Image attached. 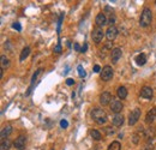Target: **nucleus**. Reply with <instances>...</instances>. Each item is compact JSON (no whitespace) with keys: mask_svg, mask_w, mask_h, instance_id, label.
I'll return each instance as SVG.
<instances>
[{"mask_svg":"<svg viewBox=\"0 0 156 150\" xmlns=\"http://www.w3.org/2000/svg\"><path fill=\"white\" fill-rule=\"evenodd\" d=\"M91 119L99 124V125H102V124H105L107 121V114H106V112L101 109V108H94L91 110Z\"/></svg>","mask_w":156,"mask_h":150,"instance_id":"nucleus-1","label":"nucleus"},{"mask_svg":"<svg viewBox=\"0 0 156 150\" xmlns=\"http://www.w3.org/2000/svg\"><path fill=\"white\" fill-rule=\"evenodd\" d=\"M151 19H152V13H151V10L149 7H145L143 10L142 15H140V18H139V25L145 28L148 25H150L151 23Z\"/></svg>","mask_w":156,"mask_h":150,"instance_id":"nucleus-2","label":"nucleus"},{"mask_svg":"<svg viewBox=\"0 0 156 150\" xmlns=\"http://www.w3.org/2000/svg\"><path fill=\"white\" fill-rule=\"evenodd\" d=\"M113 74H114V72H113V69H112V66H109V65H106L105 67L102 69V71H101L100 78H101L103 82H108V81H111V79L113 78Z\"/></svg>","mask_w":156,"mask_h":150,"instance_id":"nucleus-3","label":"nucleus"},{"mask_svg":"<svg viewBox=\"0 0 156 150\" xmlns=\"http://www.w3.org/2000/svg\"><path fill=\"white\" fill-rule=\"evenodd\" d=\"M105 35H106V33L102 30V28H95V29L93 30V33H91L93 41H94V42H96V43L101 42V41H102V39L105 37Z\"/></svg>","mask_w":156,"mask_h":150,"instance_id":"nucleus-4","label":"nucleus"},{"mask_svg":"<svg viewBox=\"0 0 156 150\" xmlns=\"http://www.w3.org/2000/svg\"><path fill=\"white\" fill-rule=\"evenodd\" d=\"M140 118V109L139 108H135L128 115V124L130 125H135Z\"/></svg>","mask_w":156,"mask_h":150,"instance_id":"nucleus-5","label":"nucleus"},{"mask_svg":"<svg viewBox=\"0 0 156 150\" xmlns=\"http://www.w3.org/2000/svg\"><path fill=\"white\" fill-rule=\"evenodd\" d=\"M111 110L112 112H114L115 114H119L120 112L123 110V108H124V105L121 103V101H119V100H112V102H111Z\"/></svg>","mask_w":156,"mask_h":150,"instance_id":"nucleus-6","label":"nucleus"},{"mask_svg":"<svg viewBox=\"0 0 156 150\" xmlns=\"http://www.w3.org/2000/svg\"><path fill=\"white\" fill-rule=\"evenodd\" d=\"M112 100H113V96H112V94L108 93V91H105V93H102V94L100 95V103H101L102 106L111 105Z\"/></svg>","mask_w":156,"mask_h":150,"instance_id":"nucleus-7","label":"nucleus"},{"mask_svg":"<svg viewBox=\"0 0 156 150\" xmlns=\"http://www.w3.org/2000/svg\"><path fill=\"white\" fill-rule=\"evenodd\" d=\"M25 144H27V137L25 136H19L13 143L15 148L18 149V150H23L25 148Z\"/></svg>","mask_w":156,"mask_h":150,"instance_id":"nucleus-8","label":"nucleus"},{"mask_svg":"<svg viewBox=\"0 0 156 150\" xmlns=\"http://www.w3.org/2000/svg\"><path fill=\"white\" fill-rule=\"evenodd\" d=\"M118 36V29H116L114 25L113 27H109L106 31V37H107V40L111 42L113 40H115V37Z\"/></svg>","mask_w":156,"mask_h":150,"instance_id":"nucleus-9","label":"nucleus"},{"mask_svg":"<svg viewBox=\"0 0 156 150\" xmlns=\"http://www.w3.org/2000/svg\"><path fill=\"white\" fill-rule=\"evenodd\" d=\"M121 49L120 48H113L112 49V53H111V58H112V61H113V64H116L118 62V60L121 58Z\"/></svg>","mask_w":156,"mask_h":150,"instance_id":"nucleus-10","label":"nucleus"},{"mask_svg":"<svg viewBox=\"0 0 156 150\" xmlns=\"http://www.w3.org/2000/svg\"><path fill=\"white\" fill-rule=\"evenodd\" d=\"M140 97H144V98H148L150 100L152 97V89L150 88V86H143V88L140 89Z\"/></svg>","mask_w":156,"mask_h":150,"instance_id":"nucleus-11","label":"nucleus"},{"mask_svg":"<svg viewBox=\"0 0 156 150\" xmlns=\"http://www.w3.org/2000/svg\"><path fill=\"white\" fill-rule=\"evenodd\" d=\"M95 23H96V25L97 28H102L103 25H106L107 24V18L105 16V13H99L95 18Z\"/></svg>","mask_w":156,"mask_h":150,"instance_id":"nucleus-12","label":"nucleus"},{"mask_svg":"<svg viewBox=\"0 0 156 150\" xmlns=\"http://www.w3.org/2000/svg\"><path fill=\"white\" fill-rule=\"evenodd\" d=\"M11 133H12V126H11V125H6V126L3 127L1 132H0V138H1V141H4Z\"/></svg>","mask_w":156,"mask_h":150,"instance_id":"nucleus-13","label":"nucleus"},{"mask_svg":"<svg viewBox=\"0 0 156 150\" xmlns=\"http://www.w3.org/2000/svg\"><path fill=\"white\" fill-rule=\"evenodd\" d=\"M155 119H156V107L151 108V109L148 112V113H147V115H145V122L151 124Z\"/></svg>","mask_w":156,"mask_h":150,"instance_id":"nucleus-14","label":"nucleus"},{"mask_svg":"<svg viewBox=\"0 0 156 150\" xmlns=\"http://www.w3.org/2000/svg\"><path fill=\"white\" fill-rule=\"evenodd\" d=\"M112 122H113V125L114 126H121V125L124 124V115L123 114H115L113 118H112Z\"/></svg>","mask_w":156,"mask_h":150,"instance_id":"nucleus-15","label":"nucleus"},{"mask_svg":"<svg viewBox=\"0 0 156 150\" xmlns=\"http://www.w3.org/2000/svg\"><path fill=\"white\" fill-rule=\"evenodd\" d=\"M41 71H42L41 69H38V70H36V72L34 73V76H33V78H31V84H30L29 89H28V91H27V94H25V95H29V94L31 93V89H33V86H34V84H35V81L37 79V76L41 73Z\"/></svg>","mask_w":156,"mask_h":150,"instance_id":"nucleus-16","label":"nucleus"},{"mask_svg":"<svg viewBox=\"0 0 156 150\" xmlns=\"http://www.w3.org/2000/svg\"><path fill=\"white\" fill-rule=\"evenodd\" d=\"M136 62H137V65H139V66H143L147 62V57H145V54L144 53H140V54H138L137 57H136Z\"/></svg>","mask_w":156,"mask_h":150,"instance_id":"nucleus-17","label":"nucleus"},{"mask_svg":"<svg viewBox=\"0 0 156 150\" xmlns=\"http://www.w3.org/2000/svg\"><path fill=\"white\" fill-rule=\"evenodd\" d=\"M116 94H118V97L119 98H121V100H124V98H126V96H127V89L125 88V86H119L118 88V90H116Z\"/></svg>","mask_w":156,"mask_h":150,"instance_id":"nucleus-18","label":"nucleus"},{"mask_svg":"<svg viewBox=\"0 0 156 150\" xmlns=\"http://www.w3.org/2000/svg\"><path fill=\"white\" fill-rule=\"evenodd\" d=\"M0 65H1V70H5L10 66V60L6 55H1V58H0Z\"/></svg>","mask_w":156,"mask_h":150,"instance_id":"nucleus-19","label":"nucleus"},{"mask_svg":"<svg viewBox=\"0 0 156 150\" xmlns=\"http://www.w3.org/2000/svg\"><path fill=\"white\" fill-rule=\"evenodd\" d=\"M30 54V47H24L22 49V52H21V57H19V60L23 61L28 58V55Z\"/></svg>","mask_w":156,"mask_h":150,"instance_id":"nucleus-20","label":"nucleus"},{"mask_svg":"<svg viewBox=\"0 0 156 150\" xmlns=\"http://www.w3.org/2000/svg\"><path fill=\"white\" fill-rule=\"evenodd\" d=\"M144 136H145V138H148V139H152L154 136H155V130L152 127H149V129L144 130Z\"/></svg>","mask_w":156,"mask_h":150,"instance_id":"nucleus-21","label":"nucleus"},{"mask_svg":"<svg viewBox=\"0 0 156 150\" xmlns=\"http://www.w3.org/2000/svg\"><path fill=\"white\" fill-rule=\"evenodd\" d=\"M11 144H12V143H11L10 138H6V139L1 141V145H0V148H1V150H10Z\"/></svg>","mask_w":156,"mask_h":150,"instance_id":"nucleus-22","label":"nucleus"},{"mask_svg":"<svg viewBox=\"0 0 156 150\" xmlns=\"http://www.w3.org/2000/svg\"><path fill=\"white\" fill-rule=\"evenodd\" d=\"M120 149H121V144H120V142H118V141L112 142V143L109 144V146H108V150H120Z\"/></svg>","mask_w":156,"mask_h":150,"instance_id":"nucleus-23","label":"nucleus"},{"mask_svg":"<svg viewBox=\"0 0 156 150\" xmlns=\"http://www.w3.org/2000/svg\"><path fill=\"white\" fill-rule=\"evenodd\" d=\"M90 136H91V138L95 139V141H100L102 138L100 131H97V130H91L90 131Z\"/></svg>","mask_w":156,"mask_h":150,"instance_id":"nucleus-24","label":"nucleus"},{"mask_svg":"<svg viewBox=\"0 0 156 150\" xmlns=\"http://www.w3.org/2000/svg\"><path fill=\"white\" fill-rule=\"evenodd\" d=\"M77 70H78V74H79V77H85V71H84L82 65H78Z\"/></svg>","mask_w":156,"mask_h":150,"instance_id":"nucleus-25","label":"nucleus"},{"mask_svg":"<svg viewBox=\"0 0 156 150\" xmlns=\"http://www.w3.org/2000/svg\"><path fill=\"white\" fill-rule=\"evenodd\" d=\"M105 131H106V133H107V136H113V134L115 133V131H114V129H112L111 126H108V127H106V129H105Z\"/></svg>","mask_w":156,"mask_h":150,"instance_id":"nucleus-26","label":"nucleus"},{"mask_svg":"<svg viewBox=\"0 0 156 150\" xmlns=\"http://www.w3.org/2000/svg\"><path fill=\"white\" fill-rule=\"evenodd\" d=\"M132 142L135 144H138L139 143V136H138V133H133V136H132Z\"/></svg>","mask_w":156,"mask_h":150,"instance_id":"nucleus-27","label":"nucleus"},{"mask_svg":"<svg viewBox=\"0 0 156 150\" xmlns=\"http://www.w3.org/2000/svg\"><path fill=\"white\" fill-rule=\"evenodd\" d=\"M12 28H13V29H16L17 31H21V30H22V25H21L19 23H17V22L12 24Z\"/></svg>","mask_w":156,"mask_h":150,"instance_id":"nucleus-28","label":"nucleus"},{"mask_svg":"<svg viewBox=\"0 0 156 150\" xmlns=\"http://www.w3.org/2000/svg\"><path fill=\"white\" fill-rule=\"evenodd\" d=\"M60 126H61L62 129H66V127L69 126V122H67V120H65V119H62V120L60 121Z\"/></svg>","mask_w":156,"mask_h":150,"instance_id":"nucleus-29","label":"nucleus"},{"mask_svg":"<svg viewBox=\"0 0 156 150\" xmlns=\"http://www.w3.org/2000/svg\"><path fill=\"white\" fill-rule=\"evenodd\" d=\"M62 19H64V13H61V15H60V17H59V21H58V31H60V27H61Z\"/></svg>","mask_w":156,"mask_h":150,"instance_id":"nucleus-30","label":"nucleus"},{"mask_svg":"<svg viewBox=\"0 0 156 150\" xmlns=\"http://www.w3.org/2000/svg\"><path fill=\"white\" fill-rule=\"evenodd\" d=\"M54 52H57V53H61V46H60V43H58V45L54 47Z\"/></svg>","mask_w":156,"mask_h":150,"instance_id":"nucleus-31","label":"nucleus"},{"mask_svg":"<svg viewBox=\"0 0 156 150\" xmlns=\"http://www.w3.org/2000/svg\"><path fill=\"white\" fill-rule=\"evenodd\" d=\"M66 84H67V85H73V84H74V81H73L72 78H67V79H66Z\"/></svg>","mask_w":156,"mask_h":150,"instance_id":"nucleus-32","label":"nucleus"},{"mask_svg":"<svg viewBox=\"0 0 156 150\" xmlns=\"http://www.w3.org/2000/svg\"><path fill=\"white\" fill-rule=\"evenodd\" d=\"M73 48H74V51H77V52H81V46L78 45V43H74V46H73Z\"/></svg>","mask_w":156,"mask_h":150,"instance_id":"nucleus-33","label":"nucleus"},{"mask_svg":"<svg viewBox=\"0 0 156 150\" xmlns=\"http://www.w3.org/2000/svg\"><path fill=\"white\" fill-rule=\"evenodd\" d=\"M87 49H88V45L84 43V46H83L82 49H81V53H85V52H87Z\"/></svg>","mask_w":156,"mask_h":150,"instance_id":"nucleus-34","label":"nucleus"},{"mask_svg":"<svg viewBox=\"0 0 156 150\" xmlns=\"http://www.w3.org/2000/svg\"><path fill=\"white\" fill-rule=\"evenodd\" d=\"M102 70H101V67L99 66V65H95L94 66V72H101Z\"/></svg>","mask_w":156,"mask_h":150,"instance_id":"nucleus-35","label":"nucleus"},{"mask_svg":"<svg viewBox=\"0 0 156 150\" xmlns=\"http://www.w3.org/2000/svg\"><path fill=\"white\" fill-rule=\"evenodd\" d=\"M114 21H115L114 16H113V17L111 16V18H109V24H111V27H113V24H114Z\"/></svg>","mask_w":156,"mask_h":150,"instance_id":"nucleus-36","label":"nucleus"},{"mask_svg":"<svg viewBox=\"0 0 156 150\" xmlns=\"http://www.w3.org/2000/svg\"><path fill=\"white\" fill-rule=\"evenodd\" d=\"M52 150H54V149H52Z\"/></svg>","mask_w":156,"mask_h":150,"instance_id":"nucleus-37","label":"nucleus"},{"mask_svg":"<svg viewBox=\"0 0 156 150\" xmlns=\"http://www.w3.org/2000/svg\"><path fill=\"white\" fill-rule=\"evenodd\" d=\"M155 4H156V1H155Z\"/></svg>","mask_w":156,"mask_h":150,"instance_id":"nucleus-38","label":"nucleus"}]
</instances>
